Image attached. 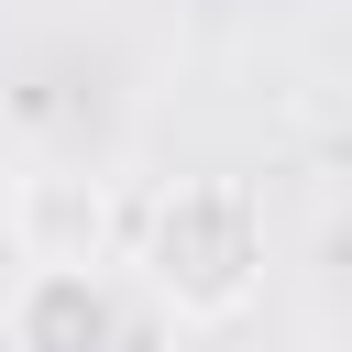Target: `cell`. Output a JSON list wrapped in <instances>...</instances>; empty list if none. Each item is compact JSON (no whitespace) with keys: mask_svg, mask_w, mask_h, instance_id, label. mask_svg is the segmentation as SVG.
Returning a JSON list of instances; mask_svg holds the SVG:
<instances>
[{"mask_svg":"<svg viewBox=\"0 0 352 352\" xmlns=\"http://www.w3.org/2000/svg\"><path fill=\"white\" fill-rule=\"evenodd\" d=\"M264 264H275V231H264L253 176H176L143 220V286L165 319L231 330L264 297Z\"/></svg>","mask_w":352,"mask_h":352,"instance_id":"obj_1","label":"cell"},{"mask_svg":"<svg viewBox=\"0 0 352 352\" xmlns=\"http://www.w3.org/2000/svg\"><path fill=\"white\" fill-rule=\"evenodd\" d=\"M0 330H11V352H132L121 286H110L99 264H22Z\"/></svg>","mask_w":352,"mask_h":352,"instance_id":"obj_2","label":"cell"},{"mask_svg":"<svg viewBox=\"0 0 352 352\" xmlns=\"http://www.w3.org/2000/svg\"><path fill=\"white\" fill-rule=\"evenodd\" d=\"M11 242H22V264H99V242H110V187H99V176H22Z\"/></svg>","mask_w":352,"mask_h":352,"instance_id":"obj_3","label":"cell"},{"mask_svg":"<svg viewBox=\"0 0 352 352\" xmlns=\"http://www.w3.org/2000/svg\"><path fill=\"white\" fill-rule=\"evenodd\" d=\"M209 352H253V341H209Z\"/></svg>","mask_w":352,"mask_h":352,"instance_id":"obj_4","label":"cell"}]
</instances>
